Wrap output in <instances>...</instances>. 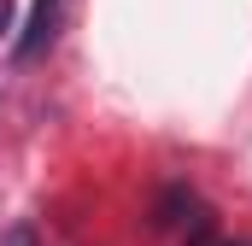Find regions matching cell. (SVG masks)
Listing matches in <instances>:
<instances>
[{
	"label": "cell",
	"instance_id": "obj_2",
	"mask_svg": "<svg viewBox=\"0 0 252 246\" xmlns=\"http://www.w3.org/2000/svg\"><path fill=\"white\" fill-rule=\"evenodd\" d=\"M0 246H41V241H35V229H30V223H12V229L0 235Z\"/></svg>",
	"mask_w": 252,
	"mask_h": 246
},
{
	"label": "cell",
	"instance_id": "obj_4",
	"mask_svg": "<svg viewBox=\"0 0 252 246\" xmlns=\"http://www.w3.org/2000/svg\"><path fill=\"white\" fill-rule=\"evenodd\" d=\"M12 30V0H0V35Z\"/></svg>",
	"mask_w": 252,
	"mask_h": 246
},
{
	"label": "cell",
	"instance_id": "obj_3",
	"mask_svg": "<svg viewBox=\"0 0 252 246\" xmlns=\"http://www.w3.org/2000/svg\"><path fill=\"white\" fill-rule=\"evenodd\" d=\"M193 246H235V241H211V235L199 229V235H193ZM247 246H252V241H247Z\"/></svg>",
	"mask_w": 252,
	"mask_h": 246
},
{
	"label": "cell",
	"instance_id": "obj_1",
	"mask_svg": "<svg viewBox=\"0 0 252 246\" xmlns=\"http://www.w3.org/2000/svg\"><path fill=\"white\" fill-rule=\"evenodd\" d=\"M53 35H59V0H35V6H30V24H24V35L12 41V59H18V64L41 59V53L53 47Z\"/></svg>",
	"mask_w": 252,
	"mask_h": 246
}]
</instances>
